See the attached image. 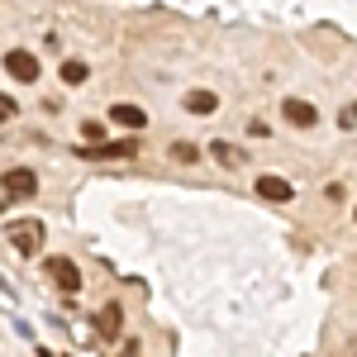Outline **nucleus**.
<instances>
[{
  "instance_id": "obj_10",
  "label": "nucleus",
  "mask_w": 357,
  "mask_h": 357,
  "mask_svg": "<svg viewBox=\"0 0 357 357\" xmlns=\"http://www.w3.org/2000/svg\"><path fill=\"white\" fill-rule=\"evenodd\" d=\"M191 114H215L220 110V96L215 91H186V100H181Z\"/></svg>"
},
{
  "instance_id": "obj_12",
  "label": "nucleus",
  "mask_w": 357,
  "mask_h": 357,
  "mask_svg": "<svg viewBox=\"0 0 357 357\" xmlns=\"http://www.w3.org/2000/svg\"><path fill=\"white\" fill-rule=\"evenodd\" d=\"M172 158H176L181 167H191V162H200V148L186 143V138H176V143H172Z\"/></svg>"
},
{
  "instance_id": "obj_6",
  "label": "nucleus",
  "mask_w": 357,
  "mask_h": 357,
  "mask_svg": "<svg viewBox=\"0 0 357 357\" xmlns=\"http://www.w3.org/2000/svg\"><path fill=\"white\" fill-rule=\"evenodd\" d=\"M5 72H10V82H38V57L10 48L5 53Z\"/></svg>"
},
{
  "instance_id": "obj_7",
  "label": "nucleus",
  "mask_w": 357,
  "mask_h": 357,
  "mask_svg": "<svg viewBox=\"0 0 357 357\" xmlns=\"http://www.w3.org/2000/svg\"><path fill=\"white\" fill-rule=\"evenodd\" d=\"M281 114H286L296 129H314V124H319V110H314L310 100H296V96H286V100H281Z\"/></svg>"
},
{
  "instance_id": "obj_4",
  "label": "nucleus",
  "mask_w": 357,
  "mask_h": 357,
  "mask_svg": "<svg viewBox=\"0 0 357 357\" xmlns=\"http://www.w3.org/2000/svg\"><path fill=\"white\" fill-rule=\"evenodd\" d=\"M33 191H38V176L29 167H10L5 172V200H29Z\"/></svg>"
},
{
  "instance_id": "obj_3",
  "label": "nucleus",
  "mask_w": 357,
  "mask_h": 357,
  "mask_svg": "<svg viewBox=\"0 0 357 357\" xmlns=\"http://www.w3.org/2000/svg\"><path fill=\"white\" fill-rule=\"evenodd\" d=\"M48 276H53L57 291H67V296H77V291H82V272H77V262H72V257H48Z\"/></svg>"
},
{
  "instance_id": "obj_8",
  "label": "nucleus",
  "mask_w": 357,
  "mask_h": 357,
  "mask_svg": "<svg viewBox=\"0 0 357 357\" xmlns=\"http://www.w3.org/2000/svg\"><path fill=\"white\" fill-rule=\"evenodd\" d=\"M119 329H124V310H119V305H105V310H100V319H96V333H100L105 343H114Z\"/></svg>"
},
{
  "instance_id": "obj_1",
  "label": "nucleus",
  "mask_w": 357,
  "mask_h": 357,
  "mask_svg": "<svg viewBox=\"0 0 357 357\" xmlns=\"http://www.w3.org/2000/svg\"><path fill=\"white\" fill-rule=\"evenodd\" d=\"M86 162H119V158H138V138H119V143H96V148H77Z\"/></svg>"
},
{
  "instance_id": "obj_13",
  "label": "nucleus",
  "mask_w": 357,
  "mask_h": 357,
  "mask_svg": "<svg viewBox=\"0 0 357 357\" xmlns=\"http://www.w3.org/2000/svg\"><path fill=\"white\" fill-rule=\"evenodd\" d=\"M86 77H91V72H86V62H77V57H72V62H62V82H67V86H82Z\"/></svg>"
},
{
  "instance_id": "obj_14",
  "label": "nucleus",
  "mask_w": 357,
  "mask_h": 357,
  "mask_svg": "<svg viewBox=\"0 0 357 357\" xmlns=\"http://www.w3.org/2000/svg\"><path fill=\"white\" fill-rule=\"evenodd\" d=\"M338 124H343V129H353V124H357V110H353V105L343 110V119H338Z\"/></svg>"
},
{
  "instance_id": "obj_2",
  "label": "nucleus",
  "mask_w": 357,
  "mask_h": 357,
  "mask_svg": "<svg viewBox=\"0 0 357 357\" xmlns=\"http://www.w3.org/2000/svg\"><path fill=\"white\" fill-rule=\"evenodd\" d=\"M5 234H10V248H15L20 257H33L38 243H43V224L38 220H20V224H10Z\"/></svg>"
},
{
  "instance_id": "obj_11",
  "label": "nucleus",
  "mask_w": 357,
  "mask_h": 357,
  "mask_svg": "<svg viewBox=\"0 0 357 357\" xmlns=\"http://www.w3.org/2000/svg\"><path fill=\"white\" fill-rule=\"evenodd\" d=\"M210 158H215L220 167H229V172H234V167H243V153H238L234 143H220V138L210 143Z\"/></svg>"
},
{
  "instance_id": "obj_9",
  "label": "nucleus",
  "mask_w": 357,
  "mask_h": 357,
  "mask_svg": "<svg viewBox=\"0 0 357 357\" xmlns=\"http://www.w3.org/2000/svg\"><path fill=\"white\" fill-rule=\"evenodd\" d=\"M110 119L114 124H119V129H148V110H143V105H114L110 110Z\"/></svg>"
},
{
  "instance_id": "obj_5",
  "label": "nucleus",
  "mask_w": 357,
  "mask_h": 357,
  "mask_svg": "<svg viewBox=\"0 0 357 357\" xmlns=\"http://www.w3.org/2000/svg\"><path fill=\"white\" fill-rule=\"evenodd\" d=\"M252 191L262 195V200H272V205H291V200H296V186H291L286 176H272V172H267V176H257V186H252Z\"/></svg>"
}]
</instances>
